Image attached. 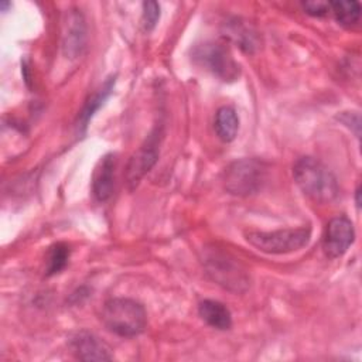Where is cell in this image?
<instances>
[{"label":"cell","instance_id":"obj_1","mask_svg":"<svg viewBox=\"0 0 362 362\" xmlns=\"http://www.w3.org/2000/svg\"><path fill=\"white\" fill-rule=\"evenodd\" d=\"M293 177L300 189L315 202H331L339 192L335 175L313 157L300 158L293 167Z\"/></svg>","mask_w":362,"mask_h":362},{"label":"cell","instance_id":"obj_2","mask_svg":"<svg viewBox=\"0 0 362 362\" xmlns=\"http://www.w3.org/2000/svg\"><path fill=\"white\" fill-rule=\"evenodd\" d=\"M105 327L119 337H136L146 328L147 314L136 300L110 298L102 308Z\"/></svg>","mask_w":362,"mask_h":362},{"label":"cell","instance_id":"obj_3","mask_svg":"<svg viewBox=\"0 0 362 362\" xmlns=\"http://www.w3.org/2000/svg\"><path fill=\"white\" fill-rule=\"evenodd\" d=\"M204 266L209 277L233 293H243L249 286L247 274L243 267L232 257L228 252H223L218 247L205 249Z\"/></svg>","mask_w":362,"mask_h":362},{"label":"cell","instance_id":"obj_4","mask_svg":"<svg viewBox=\"0 0 362 362\" xmlns=\"http://www.w3.org/2000/svg\"><path fill=\"white\" fill-rule=\"evenodd\" d=\"M266 164L257 158H240L225 170V189L229 194L245 197L257 192L266 181Z\"/></svg>","mask_w":362,"mask_h":362},{"label":"cell","instance_id":"obj_5","mask_svg":"<svg viewBox=\"0 0 362 362\" xmlns=\"http://www.w3.org/2000/svg\"><path fill=\"white\" fill-rule=\"evenodd\" d=\"M246 240L255 246L257 250L269 255H283L300 250L304 247L310 238V228H296V229H280L273 232H246Z\"/></svg>","mask_w":362,"mask_h":362},{"label":"cell","instance_id":"obj_6","mask_svg":"<svg viewBox=\"0 0 362 362\" xmlns=\"http://www.w3.org/2000/svg\"><path fill=\"white\" fill-rule=\"evenodd\" d=\"M192 59L221 81L232 82L239 78V65L228 47L222 42L208 41L198 44L192 49Z\"/></svg>","mask_w":362,"mask_h":362},{"label":"cell","instance_id":"obj_7","mask_svg":"<svg viewBox=\"0 0 362 362\" xmlns=\"http://www.w3.org/2000/svg\"><path fill=\"white\" fill-rule=\"evenodd\" d=\"M160 132L154 129L139 150L130 157L126 167V182L130 189H134L140 180L151 170L158 158L160 151Z\"/></svg>","mask_w":362,"mask_h":362},{"label":"cell","instance_id":"obj_8","mask_svg":"<svg viewBox=\"0 0 362 362\" xmlns=\"http://www.w3.org/2000/svg\"><path fill=\"white\" fill-rule=\"evenodd\" d=\"M355 229L352 222L346 216L332 218L325 230L322 240V249L325 255L331 259L342 256L348 247L354 243Z\"/></svg>","mask_w":362,"mask_h":362},{"label":"cell","instance_id":"obj_9","mask_svg":"<svg viewBox=\"0 0 362 362\" xmlns=\"http://www.w3.org/2000/svg\"><path fill=\"white\" fill-rule=\"evenodd\" d=\"M69 348L81 361H110L113 358L110 348L95 334L85 329L69 338Z\"/></svg>","mask_w":362,"mask_h":362},{"label":"cell","instance_id":"obj_10","mask_svg":"<svg viewBox=\"0 0 362 362\" xmlns=\"http://www.w3.org/2000/svg\"><path fill=\"white\" fill-rule=\"evenodd\" d=\"M65 30L62 34V49L66 57H78L85 47V23L78 11H69L66 14Z\"/></svg>","mask_w":362,"mask_h":362},{"label":"cell","instance_id":"obj_11","mask_svg":"<svg viewBox=\"0 0 362 362\" xmlns=\"http://www.w3.org/2000/svg\"><path fill=\"white\" fill-rule=\"evenodd\" d=\"M115 167H116L115 156L106 154L100 158V161L95 168L93 178H92V192H93V197L100 202L109 199L113 192Z\"/></svg>","mask_w":362,"mask_h":362},{"label":"cell","instance_id":"obj_12","mask_svg":"<svg viewBox=\"0 0 362 362\" xmlns=\"http://www.w3.org/2000/svg\"><path fill=\"white\" fill-rule=\"evenodd\" d=\"M198 313L201 318L216 329H229L232 325V315L226 305L215 300H204L199 303Z\"/></svg>","mask_w":362,"mask_h":362},{"label":"cell","instance_id":"obj_13","mask_svg":"<svg viewBox=\"0 0 362 362\" xmlns=\"http://www.w3.org/2000/svg\"><path fill=\"white\" fill-rule=\"evenodd\" d=\"M214 127H215L218 137L222 141H225V143L232 141L236 137L238 129H239V117H238L235 109L230 106L219 107L215 115Z\"/></svg>","mask_w":362,"mask_h":362},{"label":"cell","instance_id":"obj_14","mask_svg":"<svg viewBox=\"0 0 362 362\" xmlns=\"http://www.w3.org/2000/svg\"><path fill=\"white\" fill-rule=\"evenodd\" d=\"M113 86H115V76H110L103 82V85L96 90V93H93V96L85 103V106L79 115V123H81L79 126L81 127H83V129L86 127L89 119L103 105V102L107 99V96L113 90Z\"/></svg>","mask_w":362,"mask_h":362},{"label":"cell","instance_id":"obj_15","mask_svg":"<svg viewBox=\"0 0 362 362\" xmlns=\"http://www.w3.org/2000/svg\"><path fill=\"white\" fill-rule=\"evenodd\" d=\"M331 11L334 13L337 21L345 27L355 25L359 21L361 17V4L358 1H346V0H338V1H329Z\"/></svg>","mask_w":362,"mask_h":362},{"label":"cell","instance_id":"obj_16","mask_svg":"<svg viewBox=\"0 0 362 362\" xmlns=\"http://www.w3.org/2000/svg\"><path fill=\"white\" fill-rule=\"evenodd\" d=\"M226 33H228V37L230 40H233L246 52H252L253 48L257 45L256 34L239 20H235V21L229 23L228 28H226Z\"/></svg>","mask_w":362,"mask_h":362},{"label":"cell","instance_id":"obj_17","mask_svg":"<svg viewBox=\"0 0 362 362\" xmlns=\"http://www.w3.org/2000/svg\"><path fill=\"white\" fill-rule=\"evenodd\" d=\"M69 246L65 243H55L49 247L48 250V257H47V274H55L59 273L68 263L69 259Z\"/></svg>","mask_w":362,"mask_h":362},{"label":"cell","instance_id":"obj_18","mask_svg":"<svg viewBox=\"0 0 362 362\" xmlns=\"http://www.w3.org/2000/svg\"><path fill=\"white\" fill-rule=\"evenodd\" d=\"M160 18V6L157 1H144L143 3V14H141V25L144 31H151Z\"/></svg>","mask_w":362,"mask_h":362},{"label":"cell","instance_id":"obj_19","mask_svg":"<svg viewBox=\"0 0 362 362\" xmlns=\"http://www.w3.org/2000/svg\"><path fill=\"white\" fill-rule=\"evenodd\" d=\"M303 8L305 10L307 14L314 16V17H322L327 13L331 11L329 1H322V0H308L301 3Z\"/></svg>","mask_w":362,"mask_h":362},{"label":"cell","instance_id":"obj_20","mask_svg":"<svg viewBox=\"0 0 362 362\" xmlns=\"http://www.w3.org/2000/svg\"><path fill=\"white\" fill-rule=\"evenodd\" d=\"M359 195H361V191H359V187H358V188H356V191H355V201H356V206H358V208H359V205H361Z\"/></svg>","mask_w":362,"mask_h":362}]
</instances>
